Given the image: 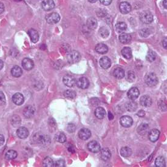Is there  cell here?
I'll return each instance as SVG.
<instances>
[{"instance_id":"6da1fadb","label":"cell","mask_w":167,"mask_h":167,"mask_svg":"<svg viewBox=\"0 0 167 167\" xmlns=\"http://www.w3.org/2000/svg\"><path fill=\"white\" fill-rule=\"evenodd\" d=\"M145 81L146 84L149 86H155L158 83V78L154 73L150 72L146 75Z\"/></svg>"},{"instance_id":"7a4b0ae2","label":"cell","mask_w":167,"mask_h":167,"mask_svg":"<svg viewBox=\"0 0 167 167\" xmlns=\"http://www.w3.org/2000/svg\"><path fill=\"white\" fill-rule=\"evenodd\" d=\"M81 55L78 51L72 50L67 54V60L71 64L76 63L80 60Z\"/></svg>"},{"instance_id":"3957f363","label":"cell","mask_w":167,"mask_h":167,"mask_svg":"<svg viewBox=\"0 0 167 167\" xmlns=\"http://www.w3.org/2000/svg\"><path fill=\"white\" fill-rule=\"evenodd\" d=\"M140 21L145 24H150L153 21V16L149 11H144L140 15Z\"/></svg>"},{"instance_id":"277c9868","label":"cell","mask_w":167,"mask_h":167,"mask_svg":"<svg viewBox=\"0 0 167 167\" xmlns=\"http://www.w3.org/2000/svg\"><path fill=\"white\" fill-rule=\"evenodd\" d=\"M60 16L57 12H52L46 16V20L50 24H54L59 22Z\"/></svg>"},{"instance_id":"5b68a950","label":"cell","mask_w":167,"mask_h":167,"mask_svg":"<svg viewBox=\"0 0 167 167\" xmlns=\"http://www.w3.org/2000/svg\"><path fill=\"white\" fill-rule=\"evenodd\" d=\"M87 147H88V149L89 150V151H90L91 152H92V153H94L99 152L101 149L100 144L95 140L89 142L87 145Z\"/></svg>"},{"instance_id":"8992f818","label":"cell","mask_w":167,"mask_h":167,"mask_svg":"<svg viewBox=\"0 0 167 167\" xmlns=\"http://www.w3.org/2000/svg\"><path fill=\"white\" fill-rule=\"evenodd\" d=\"M120 123L122 126L125 128H129L132 126L133 123V120L131 117L128 116H124L120 118Z\"/></svg>"},{"instance_id":"52a82bcc","label":"cell","mask_w":167,"mask_h":167,"mask_svg":"<svg viewBox=\"0 0 167 167\" xmlns=\"http://www.w3.org/2000/svg\"><path fill=\"white\" fill-rule=\"evenodd\" d=\"M140 92H139V90L138 89V88L134 87L131 88L129 89L128 92V97L131 100H135L136 99H137L138 98V97L139 96Z\"/></svg>"},{"instance_id":"ba28073f","label":"cell","mask_w":167,"mask_h":167,"mask_svg":"<svg viewBox=\"0 0 167 167\" xmlns=\"http://www.w3.org/2000/svg\"><path fill=\"white\" fill-rule=\"evenodd\" d=\"M63 82L66 86H67L68 87H70V88L74 86L76 84V81L75 78L69 75L65 76L63 77Z\"/></svg>"},{"instance_id":"9c48e42d","label":"cell","mask_w":167,"mask_h":167,"mask_svg":"<svg viewBox=\"0 0 167 167\" xmlns=\"http://www.w3.org/2000/svg\"><path fill=\"white\" fill-rule=\"evenodd\" d=\"M16 134L19 138H20L22 139H26L29 136V132L26 128L20 127L17 129Z\"/></svg>"},{"instance_id":"30bf717a","label":"cell","mask_w":167,"mask_h":167,"mask_svg":"<svg viewBox=\"0 0 167 167\" xmlns=\"http://www.w3.org/2000/svg\"><path fill=\"white\" fill-rule=\"evenodd\" d=\"M91 136V133L87 128H82L79 132V137L80 139L86 140L89 139Z\"/></svg>"},{"instance_id":"8fae6325","label":"cell","mask_w":167,"mask_h":167,"mask_svg":"<svg viewBox=\"0 0 167 167\" xmlns=\"http://www.w3.org/2000/svg\"><path fill=\"white\" fill-rule=\"evenodd\" d=\"M42 7L45 11H49L55 7V3L53 0H44L42 3Z\"/></svg>"},{"instance_id":"7c38bea8","label":"cell","mask_w":167,"mask_h":167,"mask_svg":"<svg viewBox=\"0 0 167 167\" xmlns=\"http://www.w3.org/2000/svg\"><path fill=\"white\" fill-rule=\"evenodd\" d=\"M76 83L79 88L83 89L88 88L89 86V82L86 77H80L78 79Z\"/></svg>"},{"instance_id":"4fadbf2b","label":"cell","mask_w":167,"mask_h":167,"mask_svg":"<svg viewBox=\"0 0 167 167\" xmlns=\"http://www.w3.org/2000/svg\"><path fill=\"white\" fill-rule=\"evenodd\" d=\"M160 136V131L158 129H153L149 132V134H148V138H149L150 140L152 142H156Z\"/></svg>"},{"instance_id":"5bb4252c","label":"cell","mask_w":167,"mask_h":167,"mask_svg":"<svg viewBox=\"0 0 167 167\" xmlns=\"http://www.w3.org/2000/svg\"><path fill=\"white\" fill-rule=\"evenodd\" d=\"M35 109L33 106H28L24 108L23 111V115L26 118L30 119L33 116V115L35 114Z\"/></svg>"},{"instance_id":"9a60e30c","label":"cell","mask_w":167,"mask_h":167,"mask_svg":"<svg viewBox=\"0 0 167 167\" xmlns=\"http://www.w3.org/2000/svg\"><path fill=\"white\" fill-rule=\"evenodd\" d=\"M140 105L143 107H150L153 103L151 98L149 96H143L140 100Z\"/></svg>"},{"instance_id":"2e32d148","label":"cell","mask_w":167,"mask_h":167,"mask_svg":"<svg viewBox=\"0 0 167 167\" xmlns=\"http://www.w3.org/2000/svg\"><path fill=\"white\" fill-rule=\"evenodd\" d=\"M35 137V140L39 143L46 145L50 143V139L48 136H45V135H39L37 136H34Z\"/></svg>"},{"instance_id":"e0dca14e","label":"cell","mask_w":167,"mask_h":167,"mask_svg":"<svg viewBox=\"0 0 167 167\" xmlns=\"http://www.w3.org/2000/svg\"><path fill=\"white\" fill-rule=\"evenodd\" d=\"M12 101L16 105H22L24 101V98L21 93H16L12 97Z\"/></svg>"},{"instance_id":"ac0fdd59","label":"cell","mask_w":167,"mask_h":167,"mask_svg":"<svg viewBox=\"0 0 167 167\" xmlns=\"http://www.w3.org/2000/svg\"><path fill=\"white\" fill-rule=\"evenodd\" d=\"M22 66L25 70L30 71L33 69L34 66V63L31 59L29 58H25L22 61Z\"/></svg>"},{"instance_id":"d6986e66","label":"cell","mask_w":167,"mask_h":167,"mask_svg":"<svg viewBox=\"0 0 167 167\" xmlns=\"http://www.w3.org/2000/svg\"><path fill=\"white\" fill-rule=\"evenodd\" d=\"M120 10L121 13L123 14L128 13L131 11V6L129 3L128 2H122L120 4Z\"/></svg>"},{"instance_id":"ffe728a7","label":"cell","mask_w":167,"mask_h":167,"mask_svg":"<svg viewBox=\"0 0 167 167\" xmlns=\"http://www.w3.org/2000/svg\"><path fill=\"white\" fill-rule=\"evenodd\" d=\"M99 63L100 66L104 69H107L111 66V61L108 57H102L100 60Z\"/></svg>"},{"instance_id":"44dd1931","label":"cell","mask_w":167,"mask_h":167,"mask_svg":"<svg viewBox=\"0 0 167 167\" xmlns=\"http://www.w3.org/2000/svg\"><path fill=\"white\" fill-rule=\"evenodd\" d=\"M97 21L94 17L89 18L86 21V25L91 30H94L97 27Z\"/></svg>"},{"instance_id":"7402d4cb","label":"cell","mask_w":167,"mask_h":167,"mask_svg":"<svg viewBox=\"0 0 167 167\" xmlns=\"http://www.w3.org/2000/svg\"><path fill=\"white\" fill-rule=\"evenodd\" d=\"M28 34L30 36V40L32 42V43H35L39 41V34L38 32H37L36 30H35L33 29H30L28 32Z\"/></svg>"},{"instance_id":"603a6c76","label":"cell","mask_w":167,"mask_h":167,"mask_svg":"<svg viewBox=\"0 0 167 167\" xmlns=\"http://www.w3.org/2000/svg\"><path fill=\"white\" fill-rule=\"evenodd\" d=\"M149 131V126L146 123H142L137 128V133L141 136L146 134Z\"/></svg>"},{"instance_id":"cb8c5ba5","label":"cell","mask_w":167,"mask_h":167,"mask_svg":"<svg viewBox=\"0 0 167 167\" xmlns=\"http://www.w3.org/2000/svg\"><path fill=\"white\" fill-rule=\"evenodd\" d=\"M119 41L123 44H127L131 41V36L126 33H121L119 36Z\"/></svg>"},{"instance_id":"d4e9b609","label":"cell","mask_w":167,"mask_h":167,"mask_svg":"<svg viewBox=\"0 0 167 167\" xmlns=\"http://www.w3.org/2000/svg\"><path fill=\"white\" fill-rule=\"evenodd\" d=\"M125 108L129 112H134L137 108V103L132 100L128 102L125 104Z\"/></svg>"},{"instance_id":"484cf974","label":"cell","mask_w":167,"mask_h":167,"mask_svg":"<svg viewBox=\"0 0 167 167\" xmlns=\"http://www.w3.org/2000/svg\"><path fill=\"white\" fill-rule=\"evenodd\" d=\"M101 158L104 161H108L111 157V153L108 148H103L100 151Z\"/></svg>"},{"instance_id":"4316f807","label":"cell","mask_w":167,"mask_h":167,"mask_svg":"<svg viewBox=\"0 0 167 167\" xmlns=\"http://www.w3.org/2000/svg\"><path fill=\"white\" fill-rule=\"evenodd\" d=\"M11 73L13 77H20L22 75L23 71L20 67L18 66H15L12 68L11 70Z\"/></svg>"},{"instance_id":"83f0119b","label":"cell","mask_w":167,"mask_h":167,"mask_svg":"<svg viewBox=\"0 0 167 167\" xmlns=\"http://www.w3.org/2000/svg\"><path fill=\"white\" fill-rule=\"evenodd\" d=\"M95 115L97 119H102L106 116V111L102 107H98L95 110Z\"/></svg>"},{"instance_id":"f1b7e54d","label":"cell","mask_w":167,"mask_h":167,"mask_svg":"<svg viewBox=\"0 0 167 167\" xmlns=\"http://www.w3.org/2000/svg\"><path fill=\"white\" fill-rule=\"evenodd\" d=\"M96 50L97 52L100 54H105L108 52V48L103 43H99L96 47Z\"/></svg>"},{"instance_id":"f546056e","label":"cell","mask_w":167,"mask_h":167,"mask_svg":"<svg viewBox=\"0 0 167 167\" xmlns=\"http://www.w3.org/2000/svg\"><path fill=\"white\" fill-rule=\"evenodd\" d=\"M122 54L124 58L126 59H131L132 58V50L130 48L125 47L122 50Z\"/></svg>"},{"instance_id":"4dcf8cb0","label":"cell","mask_w":167,"mask_h":167,"mask_svg":"<svg viewBox=\"0 0 167 167\" xmlns=\"http://www.w3.org/2000/svg\"><path fill=\"white\" fill-rule=\"evenodd\" d=\"M113 75L116 78H117L118 79H122L125 76V71L123 69L120 68H116L113 72Z\"/></svg>"},{"instance_id":"1f68e13d","label":"cell","mask_w":167,"mask_h":167,"mask_svg":"<svg viewBox=\"0 0 167 167\" xmlns=\"http://www.w3.org/2000/svg\"><path fill=\"white\" fill-rule=\"evenodd\" d=\"M120 154L123 157H128L131 155L132 150L131 148H129V147L125 146V147H123L121 148Z\"/></svg>"},{"instance_id":"d6a6232c","label":"cell","mask_w":167,"mask_h":167,"mask_svg":"<svg viewBox=\"0 0 167 167\" xmlns=\"http://www.w3.org/2000/svg\"><path fill=\"white\" fill-rule=\"evenodd\" d=\"M64 96L66 98L72 100L73 99H75V97H76V93L74 91L69 89V90H66L65 91Z\"/></svg>"},{"instance_id":"836d02e7","label":"cell","mask_w":167,"mask_h":167,"mask_svg":"<svg viewBox=\"0 0 167 167\" xmlns=\"http://www.w3.org/2000/svg\"><path fill=\"white\" fill-rule=\"evenodd\" d=\"M155 165L157 167H165L166 166L165 159L162 156H159L156 158L155 161Z\"/></svg>"},{"instance_id":"e575fe53","label":"cell","mask_w":167,"mask_h":167,"mask_svg":"<svg viewBox=\"0 0 167 167\" xmlns=\"http://www.w3.org/2000/svg\"><path fill=\"white\" fill-rule=\"evenodd\" d=\"M126 29H127V25L124 22H119L117 23L116 25V31L119 33L124 32L125 30H126Z\"/></svg>"},{"instance_id":"d590c367","label":"cell","mask_w":167,"mask_h":167,"mask_svg":"<svg viewBox=\"0 0 167 167\" xmlns=\"http://www.w3.org/2000/svg\"><path fill=\"white\" fill-rule=\"evenodd\" d=\"M17 153L16 151H15V150H9L5 155V157L6 159L7 160H12L15 159L17 157Z\"/></svg>"},{"instance_id":"8d00e7d4","label":"cell","mask_w":167,"mask_h":167,"mask_svg":"<svg viewBox=\"0 0 167 167\" xmlns=\"http://www.w3.org/2000/svg\"><path fill=\"white\" fill-rule=\"evenodd\" d=\"M21 119L18 116H13L11 119V123L14 127L19 126L21 124Z\"/></svg>"},{"instance_id":"74e56055","label":"cell","mask_w":167,"mask_h":167,"mask_svg":"<svg viewBox=\"0 0 167 167\" xmlns=\"http://www.w3.org/2000/svg\"><path fill=\"white\" fill-rule=\"evenodd\" d=\"M55 140L60 143H65L66 141V137L63 133L59 132L55 135Z\"/></svg>"},{"instance_id":"f35d334b","label":"cell","mask_w":167,"mask_h":167,"mask_svg":"<svg viewBox=\"0 0 167 167\" xmlns=\"http://www.w3.org/2000/svg\"><path fill=\"white\" fill-rule=\"evenodd\" d=\"M43 166L45 167H53L54 166V162L53 160L49 157H46L43 160Z\"/></svg>"},{"instance_id":"ab89813d","label":"cell","mask_w":167,"mask_h":167,"mask_svg":"<svg viewBox=\"0 0 167 167\" xmlns=\"http://www.w3.org/2000/svg\"><path fill=\"white\" fill-rule=\"evenodd\" d=\"M156 53L154 52L149 51L147 53L146 59L148 62H153L156 60Z\"/></svg>"},{"instance_id":"60d3db41","label":"cell","mask_w":167,"mask_h":167,"mask_svg":"<svg viewBox=\"0 0 167 167\" xmlns=\"http://www.w3.org/2000/svg\"><path fill=\"white\" fill-rule=\"evenodd\" d=\"M99 34L102 37V38L106 39L109 35V32L107 28L103 27L100 28V29L99 30Z\"/></svg>"},{"instance_id":"b9f144b4","label":"cell","mask_w":167,"mask_h":167,"mask_svg":"<svg viewBox=\"0 0 167 167\" xmlns=\"http://www.w3.org/2000/svg\"><path fill=\"white\" fill-rule=\"evenodd\" d=\"M126 80L129 82L132 83L133 82L135 79H136V76L135 74L133 71H129L127 73V76H126Z\"/></svg>"},{"instance_id":"7bdbcfd3","label":"cell","mask_w":167,"mask_h":167,"mask_svg":"<svg viewBox=\"0 0 167 167\" xmlns=\"http://www.w3.org/2000/svg\"><path fill=\"white\" fill-rule=\"evenodd\" d=\"M65 166V160L63 159H59L54 162V166L56 167H63Z\"/></svg>"},{"instance_id":"ee69618b","label":"cell","mask_w":167,"mask_h":167,"mask_svg":"<svg viewBox=\"0 0 167 167\" xmlns=\"http://www.w3.org/2000/svg\"><path fill=\"white\" fill-rule=\"evenodd\" d=\"M76 127L75 125H73L72 123L68 124V125L67 126V130L68 131L69 133H73L76 131Z\"/></svg>"},{"instance_id":"f6af8a7d","label":"cell","mask_w":167,"mask_h":167,"mask_svg":"<svg viewBox=\"0 0 167 167\" xmlns=\"http://www.w3.org/2000/svg\"><path fill=\"white\" fill-rule=\"evenodd\" d=\"M159 108L161 109L163 111H166V100H161L159 102Z\"/></svg>"},{"instance_id":"bcb514c9","label":"cell","mask_w":167,"mask_h":167,"mask_svg":"<svg viewBox=\"0 0 167 167\" xmlns=\"http://www.w3.org/2000/svg\"><path fill=\"white\" fill-rule=\"evenodd\" d=\"M6 104V97L3 92L0 91V106Z\"/></svg>"},{"instance_id":"7dc6e473","label":"cell","mask_w":167,"mask_h":167,"mask_svg":"<svg viewBox=\"0 0 167 167\" xmlns=\"http://www.w3.org/2000/svg\"><path fill=\"white\" fill-rule=\"evenodd\" d=\"M140 35L142 36L146 37L150 35V32L148 29H143L140 31Z\"/></svg>"},{"instance_id":"c3c4849f","label":"cell","mask_w":167,"mask_h":167,"mask_svg":"<svg viewBox=\"0 0 167 167\" xmlns=\"http://www.w3.org/2000/svg\"><path fill=\"white\" fill-rule=\"evenodd\" d=\"M112 1L113 0H100V3L105 6L109 5L111 3H112Z\"/></svg>"},{"instance_id":"681fc988","label":"cell","mask_w":167,"mask_h":167,"mask_svg":"<svg viewBox=\"0 0 167 167\" xmlns=\"http://www.w3.org/2000/svg\"><path fill=\"white\" fill-rule=\"evenodd\" d=\"M137 115L138 116H139L140 117H142L145 115V111L143 110H140L139 112L137 113Z\"/></svg>"},{"instance_id":"f907efd6","label":"cell","mask_w":167,"mask_h":167,"mask_svg":"<svg viewBox=\"0 0 167 167\" xmlns=\"http://www.w3.org/2000/svg\"><path fill=\"white\" fill-rule=\"evenodd\" d=\"M5 141V139L3 135L2 134H0V146H1L4 144Z\"/></svg>"},{"instance_id":"816d5d0a","label":"cell","mask_w":167,"mask_h":167,"mask_svg":"<svg viewBox=\"0 0 167 167\" xmlns=\"http://www.w3.org/2000/svg\"><path fill=\"white\" fill-rule=\"evenodd\" d=\"M4 11V6L3 3L0 2V14H1Z\"/></svg>"},{"instance_id":"f5cc1de1","label":"cell","mask_w":167,"mask_h":167,"mask_svg":"<svg viewBox=\"0 0 167 167\" xmlns=\"http://www.w3.org/2000/svg\"><path fill=\"white\" fill-rule=\"evenodd\" d=\"M166 43H167V40H166V39H165L163 40L162 45H163V48H164L165 49H166V48H167V46H166Z\"/></svg>"},{"instance_id":"db71d44e","label":"cell","mask_w":167,"mask_h":167,"mask_svg":"<svg viewBox=\"0 0 167 167\" xmlns=\"http://www.w3.org/2000/svg\"><path fill=\"white\" fill-rule=\"evenodd\" d=\"M108 118H109V120H112L114 118V116H113V114L111 113L110 111H109V112H108Z\"/></svg>"},{"instance_id":"11a10c76","label":"cell","mask_w":167,"mask_h":167,"mask_svg":"<svg viewBox=\"0 0 167 167\" xmlns=\"http://www.w3.org/2000/svg\"><path fill=\"white\" fill-rule=\"evenodd\" d=\"M3 66H4V63L1 60H0V70L2 69Z\"/></svg>"},{"instance_id":"9f6ffc18","label":"cell","mask_w":167,"mask_h":167,"mask_svg":"<svg viewBox=\"0 0 167 167\" xmlns=\"http://www.w3.org/2000/svg\"><path fill=\"white\" fill-rule=\"evenodd\" d=\"M166 4H166V0H164L163 2V6H164V7H165V9L167 8Z\"/></svg>"},{"instance_id":"6f0895ef","label":"cell","mask_w":167,"mask_h":167,"mask_svg":"<svg viewBox=\"0 0 167 167\" xmlns=\"http://www.w3.org/2000/svg\"><path fill=\"white\" fill-rule=\"evenodd\" d=\"M88 1L91 3H94L97 1V0H88Z\"/></svg>"},{"instance_id":"680465c9","label":"cell","mask_w":167,"mask_h":167,"mask_svg":"<svg viewBox=\"0 0 167 167\" xmlns=\"http://www.w3.org/2000/svg\"><path fill=\"white\" fill-rule=\"evenodd\" d=\"M14 1H22V0H14Z\"/></svg>"}]
</instances>
